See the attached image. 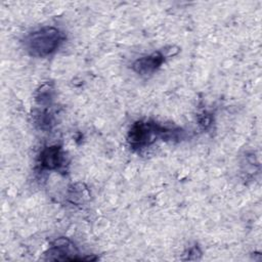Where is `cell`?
Listing matches in <instances>:
<instances>
[{
  "mask_svg": "<svg viewBox=\"0 0 262 262\" xmlns=\"http://www.w3.org/2000/svg\"><path fill=\"white\" fill-rule=\"evenodd\" d=\"M39 167L41 170H54L63 165V154L60 146L52 145L44 148L39 157Z\"/></svg>",
  "mask_w": 262,
  "mask_h": 262,
  "instance_id": "cell-5",
  "label": "cell"
},
{
  "mask_svg": "<svg viewBox=\"0 0 262 262\" xmlns=\"http://www.w3.org/2000/svg\"><path fill=\"white\" fill-rule=\"evenodd\" d=\"M179 130L168 129L151 122H136L128 133V142L134 148H142L152 143L156 138H177Z\"/></svg>",
  "mask_w": 262,
  "mask_h": 262,
  "instance_id": "cell-2",
  "label": "cell"
},
{
  "mask_svg": "<svg viewBox=\"0 0 262 262\" xmlns=\"http://www.w3.org/2000/svg\"><path fill=\"white\" fill-rule=\"evenodd\" d=\"M63 41L62 33L54 27H43L27 36L25 47L37 57H45L53 53Z\"/></svg>",
  "mask_w": 262,
  "mask_h": 262,
  "instance_id": "cell-1",
  "label": "cell"
},
{
  "mask_svg": "<svg viewBox=\"0 0 262 262\" xmlns=\"http://www.w3.org/2000/svg\"><path fill=\"white\" fill-rule=\"evenodd\" d=\"M77 254L76 247L70 239L64 237L55 239L46 253L49 260H81L79 257H76Z\"/></svg>",
  "mask_w": 262,
  "mask_h": 262,
  "instance_id": "cell-3",
  "label": "cell"
},
{
  "mask_svg": "<svg viewBox=\"0 0 262 262\" xmlns=\"http://www.w3.org/2000/svg\"><path fill=\"white\" fill-rule=\"evenodd\" d=\"M165 58L166 55L162 51H156L147 56H143L135 60L132 69L139 75H150L162 66V63L165 61Z\"/></svg>",
  "mask_w": 262,
  "mask_h": 262,
  "instance_id": "cell-4",
  "label": "cell"
},
{
  "mask_svg": "<svg viewBox=\"0 0 262 262\" xmlns=\"http://www.w3.org/2000/svg\"><path fill=\"white\" fill-rule=\"evenodd\" d=\"M211 116L210 115H204L202 117V119H200V125L204 128V129H207L210 125H211Z\"/></svg>",
  "mask_w": 262,
  "mask_h": 262,
  "instance_id": "cell-7",
  "label": "cell"
},
{
  "mask_svg": "<svg viewBox=\"0 0 262 262\" xmlns=\"http://www.w3.org/2000/svg\"><path fill=\"white\" fill-rule=\"evenodd\" d=\"M52 92H53V88L49 84H44L37 92V95H36L37 102L41 104L48 103L52 98Z\"/></svg>",
  "mask_w": 262,
  "mask_h": 262,
  "instance_id": "cell-6",
  "label": "cell"
}]
</instances>
